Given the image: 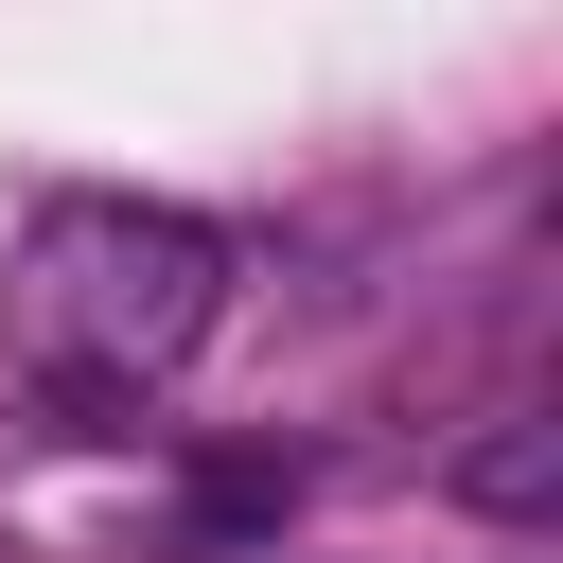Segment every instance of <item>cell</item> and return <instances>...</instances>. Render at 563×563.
Listing matches in <instances>:
<instances>
[{"mask_svg":"<svg viewBox=\"0 0 563 563\" xmlns=\"http://www.w3.org/2000/svg\"><path fill=\"white\" fill-rule=\"evenodd\" d=\"M211 317H229V229L176 194H35V229L0 264V334L70 422L158 405L211 352Z\"/></svg>","mask_w":563,"mask_h":563,"instance_id":"cell-1","label":"cell"},{"mask_svg":"<svg viewBox=\"0 0 563 563\" xmlns=\"http://www.w3.org/2000/svg\"><path fill=\"white\" fill-rule=\"evenodd\" d=\"M457 493H475V510H510V528H528V510H545V422H528V405H510V422H493V440H475V457H457Z\"/></svg>","mask_w":563,"mask_h":563,"instance_id":"cell-2","label":"cell"}]
</instances>
